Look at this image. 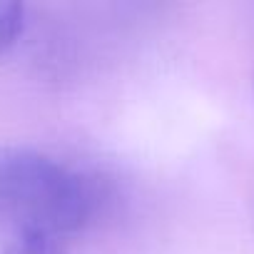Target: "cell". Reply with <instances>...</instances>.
<instances>
[{"mask_svg":"<svg viewBox=\"0 0 254 254\" xmlns=\"http://www.w3.org/2000/svg\"><path fill=\"white\" fill-rule=\"evenodd\" d=\"M3 254H67V249H65V242L53 239V237L20 234V237L5 239Z\"/></svg>","mask_w":254,"mask_h":254,"instance_id":"3","label":"cell"},{"mask_svg":"<svg viewBox=\"0 0 254 254\" xmlns=\"http://www.w3.org/2000/svg\"><path fill=\"white\" fill-rule=\"evenodd\" d=\"M25 33V8L20 3L0 0V55L18 45Z\"/></svg>","mask_w":254,"mask_h":254,"instance_id":"2","label":"cell"},{"mask_svg":"<svg viewBox=\"0 0 254 254\" xmlns=\"http://www.w3.org/2000/svg\"><path fill=\"white\" fill-rule=\"evenodd\" d=\"M107 187L40 150L0 147V232L65 242L97 222Z\"/></svg>","mask_w":254,"mask_h":254,"instance_id":"1","label":"cell"}]
</instances>
